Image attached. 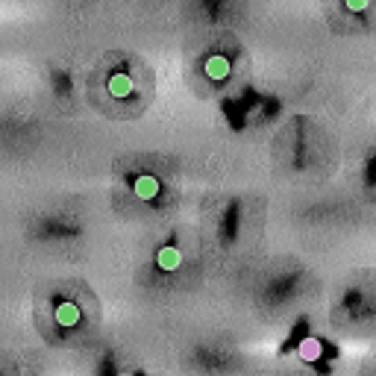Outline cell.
Returning <instances> with one entry per match:
<instances>
[{"label": "cell", "mask_w": 376, "mask_h": 376, "mask_svg": "<svg viewBox=\"0 0 376 376\" xmlns=\"http://www.w3.org/2000/svg\"><path fill=\"white\" fill-rule=\"evenodd\" d=\"M106 89L112 97H118V100H127V97L135 94V74L130 71V68H115L106 80Z\"/></svg>", "instance_id": "obj_1"}, {"label": "cell", "mask_w": 376, "mask_h": 376, "mask_svg": "<svg viewBox=\"0 0 376 376\" xmlns=\"http://www.w3.org/2000/svg\"><path fill=\"white\" fill-rule=\"evenodd\" d=\"M53 317H57V324H59L62 329H71V326L80 324L82 312H80V306H77L74 300H59L57 309H53Z\"/></svg>", "instance_id": "obj_2"}, {"label": "cell", "mask_w": 376, "mask_h": 376, "mask_svg": "<svg viewBox=\"0 0 376 376\" xmlns=\"http://www.w3.org/2000/svg\"><path fill=\"white\" fill-rule=\"evenodd\" d=\"M133 191H135V197H142V200H156L162 186H159V179L153 174H138L133 179Z\"/></svg>", "instance_id": "obj_3"}, {"label": "cell", "mask_w": 376, "mask_h": 376, "mask_svg": "<svg viewBox=\"0 0 376 376\" xmlns=\"http://www.w3.org/2000/svg\"><path fill=\"white\" fill-rule=\"evenodd\" d=\"M156 264H159V271H176L179 264H183V253H179V247H174V244L159 247Z\"/></svg>", "instance_id": "obj_4"}, {"label": "cell", "mask_w": 376, "mask_h": 376, "mask_svg": "<svg viewBox=\"0 0 376 376\" xmlns=\"http://www.w3.org/2000/svg\"><path fill=\"white\" fill-rule=\"evenodd\" d=\"M206 77L209 80H227L230 77V59L224 57V53H212V57L206 59Z\"/></svg>", "instance_id": "obj_5"}]
</instances>
